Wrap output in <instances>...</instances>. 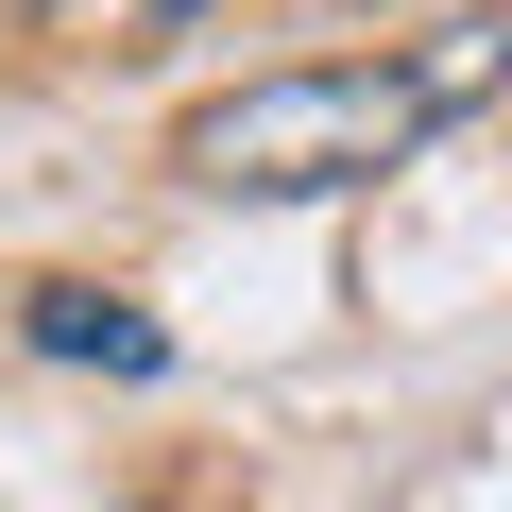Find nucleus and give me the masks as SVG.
I'll return each instance as SVG.
<instances>
[{
    "mask_svg": "<svg viewBox=\"0 0 512 512\" xmlns=\"http://www.w3.org/2000/svg\"><path fill=\"white\" fill-rule=\"evenodd\" d=\"M18 325H35V359H103V376H171V325H154V308H120V291H86V274H35V291H18Z\"/></svg>",
    "mask_w": 512,
    "mask_h": 512,
    "instance_id": "nucleus-2",
    "label": "nucleus"
},
{
    "mask_svg": "<svg viewBox=\"0 0 512 512\" xmlns=\"http://www.w3.org/2000/svg\"><path fill=\"white\" fill-rule=\"evenodd\" d=\"M512 69V18H444L427 52H325V69H256L222 103L171 120V171L205 205H325V188H376L410 171L478 86Z\"/></svg>",
    "mask_w": 512,
    "mask_h": 512,
    "instance_id": "nucleus-1",
    "label": "nucleus"
}]
</instances>
